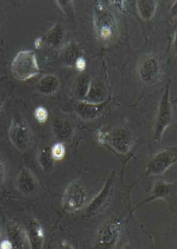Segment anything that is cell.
<instances>
[{
  "label": "cell",
  "instance_id": "obj_1",
  "mask_svg": "<svg viewBox=\"0 0 177 249\" xmlns=\"http://www.w3.org/2000/svg\"><path fill=\"white\" fill-rule=\"evenodd\" d=\"M94 24L96 34L101 40H111L116 35L117 18L113 13L100 1H97L95 6Z\"/></svg>",
  "mask_w": 177,
  "mask_h": 249
},
{
  "label": "cell",
  "instance_id": "obj_2",
  "mask_svg": "<svg viewBox=\"0 0 177 249\" xmlns=\"http://www.w3.org/2000/svg\"><path fill=\"white\" fill-rule=\"evenodd\" d=\"M97 138L100 143L109 144L122 155L127 154L133 146L132 134L126 127H116L109 132L99 131Z\"/></svg>",
  "mask_w": 177,
  "mask_h": 249
},
{
  "label": "cell",
  "instance_id": "obj_3",
  "mask_svg": "<svg viewBox=\"0 0 177 249\" xmlns=\"http://www.w3.org/2000/svg\"><path fill=\"white\" fill-rule=\"evenodd\" d=\"M12 73L18 80L24 81L40 72L37 58L31 50H22L15 56L12 64Z\"/></svg>",
  "mask_w": 177,
  "mask_h": 249
},
{
  "label": "cell",
  "instance_id": "obj_4",
  "mask_svg": "<svg viewBox=\"0 0 177 249\" xmlns=\"http://www.w3.org/2000/svg\"><path fill=\"white\" fill-rule=\"evenodd\" d=\"M173 119V109L170 100V84L166 85L162 97L160 99V105L157 111V119L155 123L154 141L157 144H160L163 133L166 128L172 124Z\"/></svg>",
  "mask_w": 177,
  "mask_h": 249
},
{
  "label": "cell",
  "instance_id": "obj_5",
  "mask_svg": "<svg viewBox=\"0 0 177 249\" xmlns=\"http://www.w3.org/2000/svg\"><path fill=\"white\" fill-rule=\"evenodd\" d=\"M121 231V220L119 217H111L98 229L96 245L99 249H113L119 241Z\"/></svg>",
  "mask_w": 177,
  "mask_h": 249
},
{
  "label": "cell",
  "instance_id": "obj_6",
  "mask_svg": "<svg viewBox=\"0 0 177 249\" xmlns=\"http://www.w3.org/2000/svg\"><path fill=\"white\" fill-rule=\"evenodd\" d=\"M9 138L12 144L22 153L29 150L32 143V133L26 121L20 116L12 120L9 129Z\"/></svg>",
  "mask_w": 177,
  "mask_h": 249
},
{
  "label": "cell",
  "instance_id": "obj_7",
  "mask_svg": "<svg viewBox=\"0 0 177 249\" xmlns=\"http://www.w3.org/2000/svg\"><path fill=\"white\" fill-rule=\"evenodd\" d=\"M177 147L164 148L157 152L146 164L145 176L162 175L171 166L177 162Z\"/></svg>",
  "mask_w": 177,
  "mask_h": 249
},
{
  "label": "cell",
  "instance_id": "obj_8",
  "mask_svg": "<svg viewBox=\"0 0 177 249\" xmlns=\"http://www.w3.org/2000/svg\"><path fill=\"white\" fill-rule=\"evenodd\" d=\"M87 194L80 183L75 181L67 186L63 195V206L68 211H78L84 207Z\"/></svg>",
  "mask_w": 177,
  "mask_h": 249
},
{
  "label": "cell",
  "instance_id": "obj_9",
  "mask_svg": "<svg viewBox=\"0 0 177 249\" xmlns=\"http://www.w3.org/2000/svg\"><path fill=\"white\" fill-rule=\"evenodd\" d=\"M176 195H177V182L167 183L162 179L158 180L150 192L148 197L143 200L142 202L139 203L136 208H134L132 212L139 208L140 206L150 203L153 200L166 199L168 201L169 204H171V200H174V198L176 199Z\"/></svg>",
  "mask_w": 177,
  "mask_h": 249
},
{
  "label": "cell",
  "instance_id": "obj_10",
  "mask_svg": "<svg viewBox=\"0 0 177 249\" xmlns=\"http://www.w3.org/2000/svg\"><path fill=\"white\" fill-rule=\"evenodd\" d=\"M161 74V68L158 59L149 57L143 60L139 67V77L143 84L152 86L159 81Z\"/></svg>",
  "mask_w": 177,
  "mask_h": 249
},
{
  "label": "cell",
  "instance_id": "obj_11",
  "mask_svg": "<svg viewBox=\"0 0 177 249\" xmlns=\"http://www.w3.org/2000/svg\"><path fill=\"white\" fill-rule=\"evenodd\" d=\"M114 182H115V172H112V174L106 179V182L104 187L102 188L101 191L99 192V194H97L89 203V205L86 208L87 213H96L105 208L111 197V193L113 190Z\"/></svg>",
  "mask_w": 177,
  "mask_h": 249
},
{
  "label": "cell",
  "instance_id": "obj_12",
  "mask_svg": "<svg viewBox=\"0 0 177 249\" xmlns=\"http://www.w3.org/2000/svg\"><path fill=\"white\" fill-rule=\"evenodd\" d=\"M25 232L30 249H41L43 248L44 242V230L38 221L35 219L28 221Z\"/></svg>",
  "mask_w": 177,
  "mask_h": 249
},
{
  "label": "cell",
  "instance_id": "obj_13",
  "mask_svg": "<svg viewBox=\"0 0 177 249\" xmlns=\"http://www.w3.org/2000/svg\"><path fill=\"white\" fill-rule=\"evenodd\" d=\"M15 186L21 194L29 195L35 191L37 183L34 174L26 168H23L18 174Z\"/></svg>",
  "mask_w": 177,
  "mask_h": 249
},
{
  "label": "cell",
  "instance_id": "obj_14",
  "mask_svg": "<svg viewBox=\"0 0 177 249\" xmlns=\"http://www.w3.org/2000/svg\"><path fill=\"white\" fill-rule=\"evenodd\" d=\"M105 105V102L101 104H92L89 102L79 101L76 104L74 109L79 117L84 120H91L96 119V117L100 113V111Z\"/></svg>",
  "mask_w": 177,
  "mask_h": 249
},
{
  "label": "cell",
  "instance_id": "obj_15",
  "mask_svg": "<svg viewBox=\"0 0 177 249\" xmlns=\"http://www.w3.org/2000/svg\"><path fill=\"white\" fill-rule=\"evenodd\" d=\"M7 237L13 245V249H22L26 248L29 244L26 232L17 223L9 224L7 229Z\"/></svg>",
  "mask_w": 177,
  "mask_h": 249
},
{
  "label": "cell",
  "instance_id": "obj_16",
  "mask_svg": "<svg viewBox=\"0 0 177 249\" xmlns=\"http://www.w3.org/2000/svg\"><path fill=\"white\" fill-rule=\"evenodd\" d=\"M107 99V89L105 84L98 78L91 80L90 89L84 101L92 104H101Z\"/></svg>",
  "mask_w": 177,
  "mask_h": 249
},
{
  "label": "cell",
  "instance_id": "obj_17",
  "mask_svg": "<svg viewBox=\"0 0 177 249\" xmlns=\"http://www.w3.org/2000/svg\"><path fill=\"white\" fill-rule=\"evenodd\" d=\"M81 50L79 44L75 41H71L65 44L60 51V59L65 66L75 65L76 60L81 57Z\"/></svg>",
  "mask_w": 177,
  "mask_h": 249
},
{
  "label": "cell",
  "instance_id": "obj_18",
  "mask_svg": "<svg viewBox=\"0 0 177 249\" xmlns=\"http://www.w3.org/2000/svg\"><path fill=\"white\" fill-rule=\"evenodd\" d=\"M60 86V81L54 74H46L37 82L35 85L39 93L44 95H51L58 91Z\"/></svg>",
  "mask_w": 177,
  "mask_h": 249
},
{
  "label": "cell",
  "instance_id": "obj_19",
  "mask_svg": "<svg viewBox=\"0 0 177 249\" xmlns=\"http://www.w3.org/2000/svg\"><path fill=\"white\" fill-rule=\"evenodd\" d=\"M52 130L56 139L64 141L72 135V125L67 119L56 117L52 120Z\"/></svg>",
  "mask_w": 177,
  "mask_h": 249
},
{
  "label": "cell",
  "instance_id": "obj_20",
  "mask_svg": "<svg viewBox=\"0 0 177 249\" xmlns=\"http://www.w3.org/2000/svg\"><path fill=\"white\" fill-rule=\"evenodd\" d=\"M90 83L91 78L86 73H81L76 78L73 86V91L76 99H79L80 101L84 100L90 89Z\"/></svg>",
  "mask_w": 177,
  "mask_h": 249
},
{
  "label": "cell",
  "instance_id": "obj_21",
  "mask_svg": "<svg viewBox=\"0 0 177 249\" xmlns=\"http://www.w3.org/2000/svg\"><path fill=\"white\" fill-rule=\"evenodd\" d=\"M137 3V10L143 20H151L157 9V1L156 0H138Z\"/></svg>",
  "mask_w": 177,
  "mask_h": 249
},
{
  "label": "cell",
  "instance_id": "obj_22",
  "mask_svg": "<svg viewBox=\"0 0 177 249\" xmlns=\"http://www.w3.org/2000/svg\"><path fill=\"white\" fill-rule=\"evenodd\" d=\"M64 31L61 23H56L52 29H50L44 36V40L47 44L53 48L59 46L64 40Z\"/></svg>",
  "mask_w": 177,
  "mask_h": 249
},
{
  "label": "cell",
  "instance_id": "obj_23",
  "mask_svg": "<svg viewBox=\"0 0 177 249\" xmlns=\"http://www.w3.org/2000/svg\"><path fill=\"white\" fill-rule=\"evenodd\" d=\"M38 160L39 165L44 171H48L50 168H52L55 160L53 159L51 154V147L45 146L41 148L39 151Z\"/></svg>",
  "mask_w": 177,
  "mask_h": 249
},
{
  "label": "cell",
  "instance_id": "obj_24",
  "mask_svg": "<svg viewBox=\"0 0 177 249\" xmlns=\"http://www.w3.org/2000/svg\"><path fill=\"white\" fill-rule=\"evenodd\" d=\"M56 3H58L59 8L64 12L67 17L70 19L75 18V6L73 1H56Z\"/></svg>",
  "mask_w": 177,
  "mask_h": 249
},
{
  "label": "cell",
  "instance_id": "obj_25",
  "mask_svg": "<svg viewBox=\"0 0 177 249\" xmlns=\"http://www.w3.org/2000/svg\"><path fill=\"white\" fill-rule=\"evenodd\" d=\"M51 154H52L53 159L57 161L62 160L64 159L66 154V148L63 142H57L51 148Z\"/></svg>",
  "mask_w": 177,
  "mask_h": 249
},
{
  "label": "cell",
  "instance_id": "obj_26",
  "mask_svg": "<svg viewBox=\"0 0 177 249\" xmlns=\"http://www.w3.org/2000/svg\"><path fill=\"white\" fill-rule=\"evenodd\" d=\"M35 117L39 123L43 124V123L46 122L48 117H49V113L45 107L39 106L35 108Z\"/></svg>",
  "mask_w": 177,
  "mask_h": 249
},
{
  "label": "cell",
  "instance_id": "obj_27",
  "mask_svg": "<svg viewBox=\"0 0 177 249\" xmlns=\"http://www.w3.org/2000/svg\"><path fill=\"white\" fill-rule=\"evenodd\" d=\"M6 173H7V169H6L5 161L3 160V157L0 155V188L5 182Z\"/></svg>",
  "mask_w": 177,
  "mask_h": 249
},
{
  "label": "cell",
  "instance_id": "obj_28",
  "mask_svg": "<svg viewBox=\"0 0 177 249\" xmlns=\"http://www.w3.org/2000/svg\"><path fill=\"white\" fill-rule=\"evenodd\" d=\"M75 66H76V70H78L79 72H84V70H86L85 59L83 57H79L75 63Z\"/></svg>",
  "mask_w": 177,
  "mask_h": 249
},
{
  "label": "cell",
  "instance_id": "obj_29",
  "mask_svg": "<svg viewBox=\"0 0 177 249\" xmlns=\"http://www.w3.org/2000/svg\"><path fill=\"white\" fill-rule=\"evenodd\" d=\"M0 249H13V245L11 242L7 238L0 242Z\"/></svg>",
  "mask_w": 177,
  "mask_h": 249
},
{
  "label": "cell",
  "instance_id": "obj_30",
  "mask_svg": "<svg viewBox=\"0 0 177 249\" xmlns=\"http://www.w3.org/2000/svg\"><path fill=\"white\" fill-rule=\"evenodd\" d=\"M34 44H35V48L37 50H39L44 45V39L42 38H37L34 42Z\"/></svg>",
  "mask_w": 177,
  "mask_h": 249
},
{
  "label": "cell",
  "instance_id": "obj_31",
  "mask_svg": "<svg viewBox=\"0 0 177 249\" xmlns=\"http://www.w3.org/2000/svg\"><path fill=\"white\" fill-rule=\"evenodd\" d=\"M60 248L64 249H74V247L70 243H68L67 241H62L61 242Z\"/></svg>",
  "mask_w": 177,
  "mask_h": 249
},
{
  "label": "cell",
  "instance_id": "obj_32",
  "mask_svg": "<svg viewBox=\"0 0 177 249\" xmlns=\"http://www.w3.org/2000/svg\"><path fill=\"white\" fill-rule=\"evenodd\" d=\"M2 106H3V100H2L1 97H0V110H1V108H2Z\"/></svg>",
  "mask_w": 177,
  "mask_h": 249
},
{
  "label": "cell",
  "instance_id": "obj_33",
  "mask_svg": "<svg viewBox=\"0 0 177 249\" xmlns=\"http://www.w3.org/2000/svg\"><path fill=\"white\" fill-rule=\"evenodd\" d=\"M2 240V238H1V231H0V242Z\"/></svg>",
  "mask_w": 177,
  "mask_h": 249
}]
</instances>
